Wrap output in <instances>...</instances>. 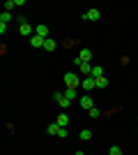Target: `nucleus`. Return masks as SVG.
Wrapping results in <instances>:
<instances>
[{"instance_id": "f257e3e1", "label": "nucleus", "mask_w": 138, "mask_h": 155, "mask_svg": "<svg viewBox=\"0 0 138 155\" xmlns=\"http://www.w3.org/2000/svg\"><path fill=\"white\" fill-rule=\"evenodd\" d=\"M78 74H74V72H67L65 74V86L67 88H78Z\"/></svg>"}, {"instance_id": "f03ea898", "label": "nucleus", "mask_w": 138, "mask_h": 155, "mask_svg": "<svg viewBox=\"0 0 138 155\" xmlns=\"http://www.w3.org/2000/svg\"><path fill=\"white\" fill-rule=\"evenodd\" d=\"M19 32L23 35V37H32V35H35V28H30V26H28V21H26V19H21Z\"/></svg>"}, {"instance_id": "7ed1b4c3", "label": "nucleus", "mask_w": 138, "mask_h": 155, "mask_svg": "<svg viewBox=\"0 0 138 155\" xmlns=\"http://www.w3.org/2000/svg\"><path fill=\"white\" fill-rule=\"evenodd\" d=\"M81 19H83V21H99V19H101V12H99L97 7H94V9H87V12L83 14Z\"/></svg>"}, {"instance_id": "20e7f679", "label": "nucleus", "mask_w": 138, "mask_h": 155, "mask_svg": "<svg viewBox=\"0 0 138 155\" xmlns=\"http://www.w3.org/2000/svg\"><path fill=\"white\" fill-rule=\"evenodd\" d=\"M53 100H55V102H58L60 107H62V109H67V107L72 104V102H69V100L65 97V93H60V91H55V93H53Z\"/></svg>"}, {"instance_id": "39448f33", "label": "nucleus", "mask_w": 138, "mask_h": 155, "mask_svg": "<svg viewBox=\"0 0 138 155\" xmlns=\"http://www.w3.org/2000/svg\"><path fill=\"white\" fill-rule=\"evenodd\" d=\"M81 86H83V91H85V93H90L92 88H97V84H94V79H92V77L81 79Z\"/></svg>"}, {"instance_id": "423d86ee", "label": "nucleus", "mask_w": 138, "mask_h": 155, "mask_svg": "<svg viewBox=\"0 0 138 155\" xmlns=\"http://www.w3.org/2000/svg\"><path fill=\"white\" fill-rule=\"evenodd\" d=\"M78 60H81V63H90V60H92V49H87V46H85V49H81V51H78Z\"/></svg>"}, {"instance_id": "0eeeda50", "label": "nucleus", "mask_w": 138, "mask_h": 155, "mask_svg": "<svg viewBox=\"0 0 138 155\" xmlns=\"http://www.w3.org/2000/svg\"><path fill=\"white\" fill-rule=\"evenodd\" d=\"M81 107H83V109H87V111H90L92 107H94V100H92V97H90V95H87V93H85V95L81 97Z\"/></svg>"}, {"instance_id": "6e6552de", "label": "nucleus", "mask_w": 138, "mask_h": 155, "mask_svg": "<svg viewBox=\"0 0 138 155\" xmlns=\"http://www.w3.org/2000/svg\"><path fill=\"white\" fill-rule=\"evenodd\" d=\"M35 35H39V37H44V39H48V37H51L48 28H46V26H41V23H39V26H35Z\"/></svg>"}, {"instance_id": "1a4fd4ad", "label": "nucleus", "mask_w": 138, "mask_h": 155, "mask_svg": "<svg viewBox=\"0 0 138 155\" xmlns=\"http://www.w3.org/2000/svg\"><path fill=\"white\" fill-rule=\"evenodd\" d=\"M74 63L78 65V70H81V72H83V74H85V77H90V72H92V65H90V63H81V60H78V58L74 60Z\"/></svg>"}, {"instance_id": "9d476101", "label": "nucleus", "mask_w": 138, "mask_h": 155, "mask_svg": "<svg viewBox=\"0 0 138 155\" xmlns=\"http://www.w3.org/2000/svg\"><path fill=\"white\" fill-rule=\"evenodd\" d=\"M44 42H46V39H44V37H39V35H32V37H30V46H35V49L44 46Z\"/></svg>"}, {"instance_id": "9b49d317", "label": "nucleus", "mask_w": 138, "mask_h": 155, "mask_svg": "<svg viewBox=\"0 0 138 155\" xmlns=\"http://www.w3.org/2000/svg\"><path fill=\"white\" fill-rule=\"evenodd\" d=\"M90 77H92V79H99V77H104V67H101V65H92V72H90Z\"/></svg>"}, {"instance_id": "f8f14e48", "label": "nucleus", "mask_w": 138, "mask_h": 155, "mask_svg": "<svg viewBox=\"0 0 138 155\" xmlns=\"http://www.w3.org/2000/svg\"><path fill=\"white\" fill-rule=\"evenodd\" d=\"M55 123H58L60 127H67V125H69V116H67L65 111H62V114H60V116L55 118Z\"/></svg>"}, {"instance_id": "ddd939ff", "label": "nucleus", "mask_w": 138, "mask_h": 155, "mask_svg": "<svg viewBox=\"0 0 138 155\" xmlns=\"http://www.w3.org/2000/svg\"><path fill=\"white\" fill-rule=\"evenodd\" d=\"M44 49H46V51H55V49H58V42H55L53 37H48L44 42Z\"/></svg>"}, {"instance_id": "4468645a", "label": "nucleus", "mask_w": 138, "mask_h": 155, "mask_svg": "<svg viewBox=\"0 0 138 155\" xmlns=\"http://www.w3.org/2000/svg\"><path fill=\"white\" fill-rule=\"evenodd\" d=\"M76 95H78V88H65V97L72 102V100H76Z\"/></svg>"}, {"instance_id": "2eb2a0df", "label": "nucleus", "mask_w": 138, "mask_h": 155, "mask_svg": "<svg viewBox=\"0 0 138 155\" xmlns=\"http://www.w3.org/2000/svg\"><path fill=\"white\" fill-rule=\"evenodd\" d=\"M78 139H83V141H90V139H92V132H90V130H81V132H78Z\"/></svg>"}, {"instance_id": "dca6fc26", "label": "nucleus", "mask_w": 138, "mask_h": 155, "mask_svg": "<svg viewBox=\"0 0 138 155\" xmlns=\"http://www.w3.org/2000/svg\"><path fill=\"white\" fill-rule=\"evenodd\" d=\"M9 21H12V14H9V12H2V14H0V23H2V26H7Z\"/></svg>"}, {"instance_id": "f3484780", "label": "nucleus", "mask_w": 138, "mask_h": 155, "mask_svg": "<svg viewBox=\"0 0 138 155\" xmlns=\"http://www.w3.org/2000/svg\"><path fill=\"white\" fill-rule=\"evenodd\" d=\"M94 84H97V88H106V86H108V79L99 77V79H94Z\"/></svg>"}, {"instance_id": "a211bd4d", "label": "nucleus", "mask_w": 138, "mask_h": 155, "mask_svg": "<svg viewBox=\"0 0 138 155\" xmlns=\"http://www.w3.org/2000/svg\"><path fill=\"white\" fill-rule=\"evenodd\" d=\"M58 132H60V125H58V123L48 125V134H55V137H58Z\"/></svg>"}, {"instance_id": "6ab92c4d", "label": "nucleus", "mask_w": 138, "mask_h": 155, "mask_svg": "<svg viewBox=\"0 0 138 155\" xmlns=\"http://www.w3.org/2000/svg\"><path fill=\"white\" fill-rule=\"evenodd\" d=\"M87 114H90V118H99V116H101V111H99L97 107H92V109L87 111Z\"/></svg>"}, {"instance_id": "aec40b11", "label": "nucleus", "mask_w": 138, "mask_h": 155, "mask_svg": "<svg viewBox=\"0 0 138 155\" xmlns=\"http://www.w3.org/2000/svg\"><path fill=\"white\" fill-rule=\"evenodd\" d=\"M108 155H122V148H120V146H111Z\"/></svg>"}, {"instance_id": "412c9836", "label": "nucleus", "mask_w": 138, "mask_h": 155, "mask_svg": "<svg viewBox=\"0 0 138 155\" xmlns=\"http://www.w3.org/2000/svg\"><path fill=\"white\" fill-rule=\"evenodd\" d=\"M14 7H16V0H9V2H5V12H9Z\"/></svg>"}, {"instance_id": "4be33fe9", "label": "nucleus", "mask_w": 138, "mask_h": 155, "mask_svg": "<svg viewBox=\"0 0 138 155\" xmlns=\"http://www.w3.org/2000/svg\"><path fill=\"white\" fill-rule=\"evenodd\" d=\"M58 137H60V139H65V137H67V127H60V132H58Z\"/></svg>"}, {"instance_id": "5701e85b", "label": "nucleus", "mask_w": 138, "mask_h": 155, "mask_svg": "<svg viewBox=\"0 0 138 155\" xmlns=\"http://www.w3.org/2000/svg\"><path fill=\"white\" fill-rule=\"evenodd\" d=\"M76 155H83V153H81V150H78V153H76Z\"/></svg>"}, {"instance_id": "b1692460", "label": "nucleus", "mask_w": 138, "mask_h": 155, "mask_svg": "<svg viewBox=\"0 0 138 155\" xmlns=\"http://www.w3.org/2000/svg\"><path fill=\"white\" fill-rule=\"evenodd\" d=\"M136 120H138V116H136Z\"/></svg>"}]
</instances>
